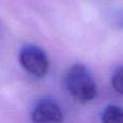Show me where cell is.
I'll return each mask as SVG.
<instances>
[{
    "label": "cell",
    "mask_w": 123,
    "mask_h": 123,
    "mask_svg": "<svg viewBox=\"0 0 123 123\" xmlns=\"http://www.w3.org/2000/svg\"><path fill=\"white\" fill-rule=\"evenodd\" d=\"M111 85L117 93L123 95V66H120L113 71L111 77Z\"/></svg>",
    "instance_id": "5"
},
{
    "label": "cell",
    "mask_w": 123,
    "mask_h": 123,
    "mask_svg": "<svg viewBox=\"0 0 123 123\" xmlns=\"http://www.w3.org/2000/svg\"><path fill=\"white\" fill-rule=\"evenodd\" d=\"M102 121L106 123H123V109L112 105L106 107L102 113Z\"/></svg>",
    "instance_id": "4"
},
{
    "label": "cell",
    "mask_w": 123,
    "mask_h": 123,
    "mask_svg": "<svg viewBox=\"0 0 123 123\" xmlns=\"http://www.w3.org/2000/svg\"><path fill=\"white\" fill-rule=\"evenodd\" d=\"M34 122H62L64 120L63 111L60 105L52 98H42L35 106L31 112Z\"/></svg>",
    "instance_id": "3"
},
{
    "label": "cell",
    "mask_w": 123,
    "mask_h": 123,
    "mask_svg": "<svg viewBox=\"0 0 123 123\" xmlns=\"http://www.w3.org/2000/svg\"><path fill=\"white\" fill-rule=\"evenodd\" d=\"M66 86L76 102L85 104L97 96V85L91 72L81 64L74 65L66 76Z\"/></svg>",
    "instance_id": "1"
},
{
    "label": "cell",
    "mask_w": 123,
    "mask_h": 123,
    "mask_svg": "<svg viewBox=\"0 0 123 123\" xmlns=\"http://www.w3.org/2000/svg\"><path fill=\"white\" fill-rule=\"evenodd\" d=\"M19 62L23 68L37 78H42L49 69V61L45 53L32 44H27L22 48L19 52Z\"/></svg>",
    "instance_id": "2"
},
{
    "label": "cell",
    "mask_w": 123,
    "mask_h": 123,
    "mask_svg": "<svg viewBox=\"0 0 123 123\" xmlns=\"http://www.w3.org/2000/svg\"><path fill=\"white\" fill-rule=\"evenodd\" d=\"M113 25L115 27H117L118 29L123 30V9L119 10L113 14Z\"/></svg>",
    "instance_id": "6"
}]
</instances>
